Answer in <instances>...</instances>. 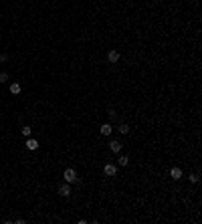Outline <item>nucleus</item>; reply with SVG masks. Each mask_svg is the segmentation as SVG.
Wrapping results in <instances>:
<instances>
[{
    "label": "nucleus",
    "instance_id": "nucleus-2",
    "mask_svg": "<svg viewBox=\"0 0 202 224\" xmlns=\"http://www.w3.org/2000/svg\"><path fill=\"white\" fill-rule=\"evenodd\" d=\"M59 194L65 196V198H67V196H71V186H69V182H65V184L59 186Z\"/></svg>",
    "mask_w": 202,
    "mask_h": 224
},
{
    "label": "nucleus",
    "instance_id": "nucleus-3",
    "mask_svg": "<svg viewBox=\"0 0 202 224\" xmlns=\"http://www.w3.org/2000/svg\"><path fill=\"white\" fill-rule=\"evenodd\" d=\"M107 61H109V63H117V61H119V53H117L115 49H111L109 53H107Z\"/></svg>",
    "mask_w": 202,
    "mask_h": 224
},
{
    "label": "nucleus",
    "instance_id": "nucleus-13",
    "mask_svg": "<svg viewBox=\"0 0 202 224\" xmlns=\"http://www.w3.org/2000/svg\"><path fill=\"white\" fill-rule=\"evenodd\" d=\"M8 81V73H0V83H6Z\"/></svg>",
    "mask_w": 202,
    "mask_h": 224
},
{
    "label": "nucleus",
    "instance_id": "nucleus-10",
    "mask_svg": "<svg viewBox=\"0 0 202 224\" xmlns=\"http://www.w3.org/2000/svg\"><path fill=\"white\" fill-rule=\"evenodd\" d=\"M20 131H22V135H24V137H30V133H33V129H30L29 125H24L22 129H20Z\"/></svg>",
    "mask_w": 202,
    "mask_h": 224
},
{
    "label": "nucleus",
    "instance_id": "nucleus-5",
    "mask_svg": "<svg viewBox=\"0 0 202 224\" xmlns=\"http://www.w3.org/2000/svg\"><path fill=\"white\" fill-rule=\"evenodd\" d=\"M26 147H29L30 151L39 150V141H37V139H33V137H26Z\"/></svg>",
    "mask_w": 202,
    "mask_h": 224
},
{
    "label": "nucleus",
    "instance_id": "nucleus-8",
    "mask_svg": "<svg viewBox=\"0 0 202 224\" xmlns=\"http://www.w3.org/2000/svg\"><path fill=\"white\" fill-rule=\"evenodd\" d=\"M109 147H111V151H119V150H121V141H117V139H111Z\"/></svg>",
    "mask_w": 202,
    "mask_h": 224
},
{
    "label": "nucleus",
    "instance_id": "nucleus-15",
    "mask_svg": "<svg viewBox=\"0 0 202 224\" xmlns=\"http://www.w3.org/2000/svg\"><path fill=\"white\" fill-rule=\"evenodd\" d=\"M4 61H8V55L2 53V55H0V63H4Z\"/></svg>",
    "mask_w": 202,
    "mask_h": 224
},
{
    "label": "nucleus",
    "instance_id": "nucleus-11",
    "mask_svg": "<svg viewBox=\"0 0 202 224\" xmlns=\"http://www.w3.org/2000/svg\"><path fill=\"white\" fill-rule=\"evenodd\" d=\"M119 133H121V135H125V133H130V127L125 125V123H121V125H119Z\"/></svg>",
    "mask_w": 202,
    "mask_h": 224
},
{
    "label": "nucleus",
    "instance_id": "nucleus-9",
    "mask_svg": "<svg viewBox=\"0 0 202 224\" xmlns=\"http://www.w3.org/2000/svg\"><path fill=\"white\" fill-rule=\"evenodd\" d=\"M20 89H22V87H20L18 83H10V93H12V95H18Z\"/></svg>",
    "mask_w": 202,
    "mask_h": 224
},
{
    "label": "nucleus",
    "instance_id": "nucleus-4",
    "mask_svg": "<svg viewBox=\"0 0 202 224\" xmlns=\"http://www.w3.org/2000/svg\"><path fill=\"white\" fill-rule=\"evenodd\" d=\"M103 172H105V176H115V174H117V168L113 166V164H105Z\"/></svg>",
    "mask_w": 202,
    "mask_h": 224
},
{
    "label": "nucleus",
    "instance_id": "nucleus-12",
    "mask_svg": "<svg viewBox=\"0 0 202 224\" xmlns=\"http://www.w3.org/2000/svg\"><path fill=\"white\" fill-rule=\"evenodd\" d=\"M117 161H119V166H123V168L127 166V164H130V160H127V156H121V158H119V160H117Z\"/></svg>",
    "mask_w": 202,
    "mask_h": 224
},
{
    "label": "nucleus",
    "instance_id": "nucleus-7",
    "mask_svg": "<svg viewBox=\"0 0 202 224\" xmlns=\"http://www.w3.org/2000/svg\"><path fill=\"white\" fill-rule=\"evenodd\" d=\"M170 176H172L174 180H180V178H182V170H180V168H172V170H170Z\"/></svg>",
    "mask_w": 202,
    "mask_h": 224
},
{
    "label": "nucleus",
    "instance_id": "nucleus-1",
    "mask_svg": "<svg viewBox=\"0 0 202 224\" xmlns=\"http://www.w3.org/2000/svg\"><path fill=\"white\" fill-rule=\"evenodd\" d=\"M63 178H65V182H69V184H75V182L79 180V178H77V172H75V170H71V168H69V170H65Z\"/></svg>",
    "mask_w": 202,
    "mask_h": 224
},
{
    "label": "nucleus",
    "instance_id": "nucleus-14",
    "mask_svg": "<svg viewBox=\"0 0 202 224\" xmlns=\"http://www.w3.org/2000/svg\"><path fill=\"white\" fill-rule=\"evenodd\" d=\"M190 182H194V184H198V174H192V176H190Z\"/></svg>",
    "mask_w": 202,
    "mask_h": 224
},
{
    "label": "nucleus",
    "instance_id": "nucleus-6",
    "mask_svg": "<svg viewBox=\"0 0 202 224\" xmlns=\"http://www.w3.org/2000/svg\"><path fill=\"white\" fill-rule=\"evenodd\" d=\"M99 131L103 133V135H111V131H113V125H111V123H103Z\"/></svg>",
    "mask_w": 202,
    "mask_h": 224
}]
</instances>
